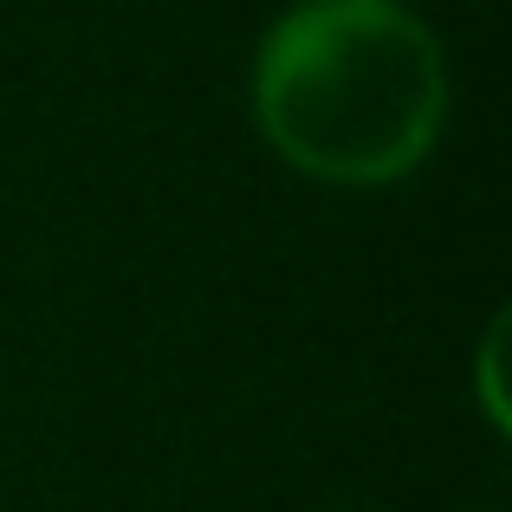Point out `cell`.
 I'll return each mask as SVG.
<instances>
[{"instance_id": "obj_1", "label": "cell", "mask_w": 512, "mask_h": 512, "mask_svg": "<svg viewBox=\"0 0 512 512\" xmlns=\"http://www.w3.org/2000/svg\"><path fill=\"white\" fill-rule=\"evenodd\" d=\"M253 124L312 182H402L448 124L441 39L402 0H299L260 39Z\"/></svg>"}, {"instance_id": "obj_2", "label": "cell", "mask_w": 512, "mask_h": 512, "mask_svg": "<svg viewBox=\"0 0 512 512\" xmlns=\"http://www.w3.org/2000/svg\"><path fill=\"white\" fill-rule=\"evenodd\" d=\"M480 383H487L493 428H506V402H500V325H493V338H487V357H480Z\"/></svg>"}]
</instances>
